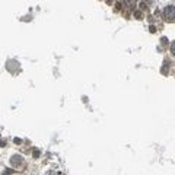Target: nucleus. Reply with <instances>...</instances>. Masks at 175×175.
I'll list each match as a JSON object with an SVG mask.
<instances>
[{
	"instance_id": "1",
	"label": "nucleus",
	"mask_w": 175,
	"mask_h": 175,
	"mask_svg": "<svg viewBox=\"0 0 175 175\" xmlns=\"http://www.w3.org/2000/svg\"><path fill=\"white\" fill-rule=\"evenodd\" d=\"M163 18L165 21H175V6L174 4H169L163 9Z\"/></svg>"
},
{
	"instance_id": "2",
	"label": "nucleus",
	"mask_w": 175,
	"mask_h": 175,
	"mask_svg": "<svg viewBox=\"0 0 175 175\" xmlns=\"http://www.w3.org/2000/svg\"><path fill=\"white\" fill-rule=\"evenodd\" d=\"M22 156H19V155H15V156H12V159H10V163L13 165V166H19V165H22Z\"/></svg>"
},
{
	"instance_id": "3",
	"label": "nucleus",
	"mask_w": 175,
	"mask_h": 175,
	"mask_svg": "<svg viewBox=\"0 0 175 175\" xmlns=\"http://www.w3.org/2000/svg\"><path fill=\"white\" fill-rule=\"evenodd\" d=\"M171 53H172V55L175 57V41L171 44Z\"/></svg>"
},
{
	"instance_id": "4",
	"label": "nucleus",
	"mask_w": 175,
	"mask_h": 175,
	"mask_svg": "<svg viewBox=\"0 0 175 175\" xmlns=\"http://www.w3.org/2000/svg\"><path fill=\"white\" fill-rule=\"evenodd\" d=\"M38 156H40V150L34 149V158H38Z\"/></svg>"
},
{
	"instance_id": "5",
	"label": "nucleus",
	"mask_w": 175,
	"mask_h": 175,
	"mask_svg": "<svg viewBox=\"0 0 175 175\" xmlns=\"http://www.w3.org/2000/svg\"><path fill=\"white\" fill-rule=\"evenodd\" d=\"M161 41H162V44H163V45H166V44H168V40H166L165 37H163V38L161 40Z\"/></svg>"
},
{
	"instance_id": "6",
	"label": "nucleus",
	"mask_w": 175,
	"mask_h": 175,
	"mask_svg": "<svg viewBox=\"0 0 175 175\" xmlns=\"http://www.w3.org/2000/svg\"><path fill=\"white\" fill-rule=\"evenodd\" d=\"M136 18H137V19H142V13H140V12H136Z\"/></svg>"
},
{
	"instance_id": "7",
	"label": "nucleus",
	"mask_w": 175,
	"mask_h": 175,
	"mask_svg": "<svg viewBox=\"0 0 175 175\" xmlns=\"http://www.w3.org/2000/svg\"><path fill=\"white\" fill-rule=\"evenodd\" d=\"M15 143H16V145H19V143H21V139H18V137H16V139H15Z\"/></svg>"
}]
</instances>
